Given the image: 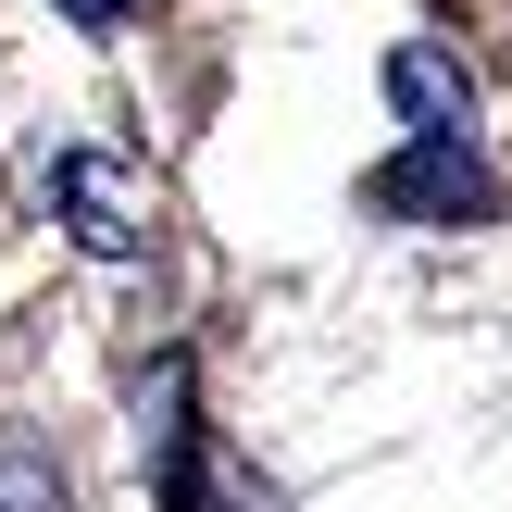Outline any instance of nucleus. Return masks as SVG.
<instances>
[{"label": "nucleus", "mask_w": 512, "mask_h": 512, "mask_svg": "<svg viewBox=\"0 0 512 512\" xmlns=\"http://www.w3.org/2000/svg\"><path fill=\"white\" fill-rule=\"evenodd\" d=\"M375 200L388 213H488V163H475V138H413L388 175H375Z\"/></svg>", "instance_id": "nucleus-1"}, {"label": "nucleus", "mask_w": 512, "mask_h": 512, "mask_svg": "<svg viewBox=\"0 0 512 512\" xmlns=\"http://www.w3.org/2000/svg\"><path fill=\"white\" fill-rule=\"evenodd\" d=\"M388 88H400V113H413V138H475V88H463V63L450 50H400L388 63Z\"/></svg>", "instance_id": "nucleus-2"}, {"label": "nucleus", "mask_w": 512, "mask_h": 512, "mask_svg": "<svg viewBox=\"0 0 512 512\" xmlns=\"http://www.w3.org/2000/svg\"><path fill=\"white\" fill-rule=\"evenodd\" d=\"M63 200H75V238H88L100 263H125V250H138V213L113 200V175H100V163H63Z\"/></svg>", "instance_id": "nucleus-3"}, {"label": "nucleus", "mask_w": 512, "mask_h": 512, "mask_svg": "<svg viewBox=\"0 0 512 512\" xmlns=\"http://www.w3.org/2000/svg\"><path fill=\"white\" fill-rule=\"evenodd\" d=\"M50 13H63V25H113L125 0H50Z\"/></svg>", "instance_id": "nucleus-4"}]
</instances>
